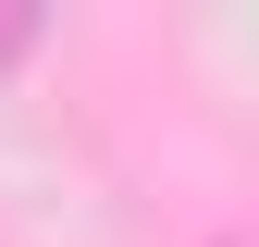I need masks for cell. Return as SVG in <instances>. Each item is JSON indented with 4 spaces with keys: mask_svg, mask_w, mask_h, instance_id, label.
Wrapping results in <instances>:
<instances>
[{
    "mask_svg": "<svg viewBox=\"0 0 259 247\" xmlns=\"http://www.w3.org/2000/svg\"><path fill=\"white\" fill-rule=\"evenodd\" d=\"M222 247H259V235H222Z\"/></svg>",
    "mask_w": 259,
    "mask_h": 247,
    "instance_id": "7a4b0ae2",
    "label": "cell"
},
{
    "mask_svg": "<svg viewBox=\"0 0 259 247\" xmlns=\"http://www.w3.org/2000/svg\"><path fill=\"white\" fill-rule=\"evenodd\" d=\"M37 37H50V13H0V74H13V62L37 50Z\"/></svg>",
    "mask_w": 259,
    "mask_h": 247,
    "instance_id": "6da1fadb",
    "label": "cell"
}]
</instances>
